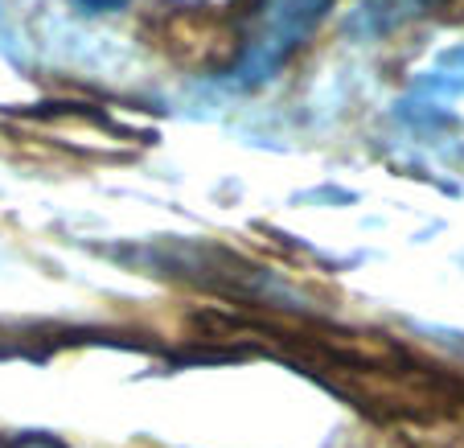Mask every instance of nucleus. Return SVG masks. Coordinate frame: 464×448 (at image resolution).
Wrapping results in <instances>:
<instances>
[{"label":"nucleus","mask_w":464,"mask_h":448,"mask_svg":"<svg viewBox=\"0 0 464 448\" xmlns=\"http://www.w3.org/2000/svg\"><path fill=\"white\" fill-rule=\"evenodd\" d=\"M334 9V0H259L251 25H246L238 62L230 66V79L238 87H263L284 71L292 54L313 37V29Z\"/></svg>","instance_id":"obj_1"},{"label":"nucleus","mask_w":464,"mask_h":448,"mask_svg":"<svg viewBox=\"0 0 464 448\" xmlns=\"http://www.w3.org/2000/svg\"><path fill=\"white\" fill-rule=\"evenodd\" d=\"M456 95H464V42L448 45L431 58V66L415 79V87L403 99L407 120H431L436 112H444Z\"/></svg>","instance_id":"obj_2"},{"label":"nucleus","mask_w":464,"mask_h":448,"mask_svg":"<svg viewBox=\"0 0 464 448\" xmlns=\"http://www.w3.org/2000/svg\"><path fill=\"white\" fill-rule=\"evenodd\" d=\"M436 5L440 0H362V9L353 13V29H358V34H370V37L391 34V29L431 13Z\"/></svg>","instance_id":"obj_3"},{"label":"nucleus","mask_w":464,"mask_h":448,"mask_svg":"<svg viewBox=\"0 0 464 448\" xmlns=\"http://www.w3.org/2000/svg\"><path fill=\"white\" fill-rule=\"evenodd\" d=\"M82 13H120L128 0H74Z\"/></svg>","instance_id":"obj_4"}]
</instances>
